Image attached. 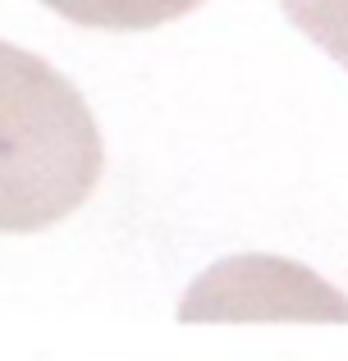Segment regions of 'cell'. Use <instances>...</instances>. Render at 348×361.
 <instances>
[{
    "label": "cell",
    "mask_w": 348,
    "mask_h": 361,
    "mask_svg": "<svg viewBox=\"0 0 348 361\" xmlns=\"http://www.w3.org/2000/svg\"><path fill=\"white\" fill-rule=\"evenodd\" d=\"M101 133L55 64L0 42V233L69 220L101 183Z\"/></svg>",
    "instance_id": "6da1fadb"
},
{
    "label": "cell",
    "mask_w": 348,
    "mask_h": 361,
    "mask_svg": "<svg viewBox=\"0 0 348 361\" xmlns=\"http://www.w3.org/2000/svg\"><path fill=\"white\" fill-rule=\"evenodd\" d=\"M184 325H348V298L284 256H229L197 274L179 307Z\"/></svg>",
    "instance_id": "7a4b0ae2"
},
{
    "label": "cell",
    "mask_w": 348,
    "mask_h": 361,
    "mask_svg": "<svg viewBox=\"0 0 348 361\" xmlns=\"http://www.w3.org/2000/svg\"><path fill=\"white\" fill-rule=\"evenodd\" d=\"M42 5L69 23L101 27V32H147V27L193 14L202 0H42Z\"/></svg>",
    "instance_id": "3957f363"
},
{
    "label": "cell",
    "mask_w": 348,
    "mask_h": 361,
    "mask_svg": "<svg viewBox=\"0 0 348 361\" xmlns=\"http://www.w3.org/2000/svg\"><path fill=\"white\" fill-rule=\"evenodd\" d=\"M289 23L348 69V0H280Z\"/></svg>",
    "instance_id": "277c9868"
}]
</instances>
